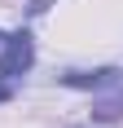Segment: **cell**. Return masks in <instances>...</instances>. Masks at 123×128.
<instances>
[{
  "label": "cell",
  "mask_w": 123,
  "mask_h": 128,
  "mask_svg": "<svg viewBox=\"0 0 123 128\" xmlns=\"http://www.w3.org/2000/svg\"><path fill=\"white\" fill-rule=\"evenodd\" d=\"M31 66H35V36H31L26 26L0 40V80H4V84L22 80Z\"/></svg>",
  "instance_id": "6da1fadb"
},
{
  "label": "cell",
  "mask_w": 123,
  "mask_h": 128,
  "mask_svg": "<svg viewBox=\"0 0 123 128\" xmlns=\"http://www.w3.org/2000/svg\"><path fill=\"white\" fill-rule=\"evenodd\" d=\"M75 128H79V124H75Z\"/></svg>",
  "instance_id": "52a82bcc"
},
{
  "label": "cell",
  "mask_w": 123,
  "mask_h": 128,
  "mask_svg": "<svg viewBox=\"0 0 123 128\" xmlns=\"http://www.w3.org/2000/svg\"><path fill=\"white\" fill-rule=\"evenodd\" d=\"M66 88H110L114 80H119V66H97V71H66L57 75Z\"/></svg>",
  "instance_id": "7a4b0ae2"
},
{
  "label": "cell",
  "mask_w": 123,
  "mask_h": 128,
  "mask_svg": "<svg viewBox=\"0 0 123 128\" xmlns=\"http://www.w3.org/2000/svg\"><path fill=\"white\" fill-rule=\"evenodd\" d=\"M53 4H57V0H26V13H31V18H40V13H49Z\"/></svg>",
  "instance_id": "277c9868"
},
{
  "label": "cell",
  "mask_w": 123,
  "mask_h": 128,
  "mask_svg": "<svg viewBox=\"0 0 123 128\" xmlns=\"http://www.w3.org/2000/svg\"><path fill=\"white\" fill-rule=\"evenodd\" d=\"M13 97V84H4V80H0V102H9Z\"/></svg>",
  "instance_id": "5b68a950"
},
{
  "label": "cell",
  "mask_w": 123,
  "mask_h": 128,
  "mask_svg": "<svg viewBox=\"0 0 123 128\" xmlns=\"http://www.w3.org/2000/svg\"><path fill=\"white\" fill-rule=\"evenodd\" d=\"M110 88L114 93H106V97L92 102V119H97V124H119L123 119V71H119V80H114Z\"/></svg>",
  "instance_id": "3957f363"
},
{
  "label": "cell",
  "mask_w": 123,
  "mask_h": 128,
  "mask_svg": "<svg viewBox=\"0 0 123 128\" xmlns=\"http://www.w3.org/2000/svg\"><path fill=\"white\" fill-rule=\"evenodd\" d=\"M0 40H4V31H0Z\"/></svg>",
  "instance_id": "8992f818"
}]
</instances>
